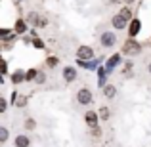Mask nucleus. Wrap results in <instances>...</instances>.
Returning <instances> with one entry per match:
<instances>
[{"label":"nucleus","mask_w":151,"mask_h":147,"mask_svg":"<svg viewBox=\"0 0 151 147\" xmlns=\"http://www.w3.org/2000/svg\"><path fill=\"white\" fill-rule=\"evenodd\" d=\"M77 101L81 103V105H90V103L94 101V94L90 88H81L77 92Z\"/></svg>","instance_id":"1"},{"label":"nucleus","mask_w":151,"mask_h":147,"mask_svg":"<svg viewBox=\"0 0 151 147\" xmlns=\"http://www.w3.org/2000/svg\"><path fill=\"white\" fill-rule=\"evenodd\" d=\"M140 52H142V48L134 38H128L124 42V46H122V54H126V55H138Z\"/></svg>","instance_id":"2"},{"label":"nucleus","mask_w":151,"mask_h":147,"mask_svg":"<svg viewBox=\"0 0 151 147\" xmlns=\"http://www.w3.org/2000/svg\"><path fill=\"white\" fill-rule=\"evenodd\" d=\"M100 42L103 48H113L115 44H117V37H115V33H109V31H105V33L100 37Z\"/></svg>","instance_id":"3"},{"label":"nucleus","mask_w":151,"mask_h":147,"mask_svg":"<svg viewBox=\"0 0 151 147\" xmlns=\"http://www.w3.org/2000/svg\"><path fill=\"white\" fill-rule=\"evenodd\" d=\"M140 29H142V21L138 17H134V19L128 21V37L130 38H136L138 33H140Z\"/></svg>","instance_id":"4"},{"label":"nucleus","mask_w":151,"mask_h":147,"mask_svg":"<svg viewBox=\"0 0 151 147\" xmlns=\"http://www.w3.org/2000/svg\"><path fill=\"white\" fill-rule=\"evenodd\" d=\"M63 80L69 82V84H73V82L77 80V69H75L73 65H67L65 69H63Z\"/></svg>","instance_id":"5"},{"label":"nucleus","mask_w":151,"mask_h":147,"mask_svg":"<svg viewBox=\"0 0 151 147\" xmlns=\"http://www.w3.org/2000/svg\"><path fill=\"white\" fill-rule=\"evenodd\" d=\"M77 55L78 59H94V48L92 46H78Z\"/></svg>","instance_id":"6"},{"label":"nucleus","mask_w":151,"mask_h":147,"mask_svg":"<svg viewBox=\"0 0 151 147\" xmlns=\"http://www.w3.org/2000/svg\"><path fill=\"white\" fill-rule=\"evenodd\" d=\"M111 25H113V29L122 31V29H126V27H128V21H126L124 17H121L119 14H115L113 17H111Z\"/></svg>","instance_id":"7"},{"label":"nucleus","mask_w":151,"mask_h":147,"mask_svg":"<svg viewBox=\"0 0 151 147\" xmlns=\"http://www.w3.org/2000/svg\"><path fill=\"white\" fill-rule=\"evenodd\" d=\"M98 120H100V117H98L96 111H88V113L84 115V122L90 126V128H96V126H98Z\"/></svg>","instance_id":"8"},{"label":"nucleus","mask_w":151,"mask_h":147,"mask_svg":"<svg viewBox=\"0 0 151 147\" xmlns=\"http://www.w3.org/2000/svg\"><path fill=\"white\" fill-rule=\"evenodd\" d=\"M14 145L15 147H29L31 145V138L27 136V134H17L14 140Z\"/></svg>","instance_id":"9"},{"label":"nucleus","mask_w":151,"mask_h":147,"mask_svg":"<svg viewBox=\"0 0 151 147\" xmlns=\"http://www.w3.org/2000/svg\"><path fill=\"white\" fill-rule=\"evenodd\" d=\"M103 88V96H105L107 99H113L115 96H117V88H115L113 84H105V86H101Z\"/></svg>","instance_id":"10"},{"label":"nucleus","mask_w":151,"mask_h":147,"mask_svg":"<svg viewBox=\"0 0 151 147\" xmlns=\"http://www.w3.org/2000/svg\"><path fill=\"white\" fill-rule=\"evenodd\" d=\"M98 117L101 118V120H109L111 118V111H109V107H100V111H98Z\"/></svg>","instance_id":"11"},{"label":"nucleus","mask_w":151,"mask_h":147,"mask_svg":"<svg viewBox=\"0 0 151 147\" xmlns=\"http://www.w3.org/2000/svg\"><path fill=\"white\" fill-rule=\"evenodd\" d=\"M10 140V130L6 126H0V143H6Z\"/></svg>","instance_id":"12"},{"label":"nucleus","mask_w":151,"mask_h":147,"mask_svg":"<svg viewBox=\"0 0 151 147\" xmlns=\"http://www.w3.org/2000/svg\"><path fill=\"white\" fill-rule=\"evenodd\" d=\"M119 15H121V17H124L126 21H130V19H132V10H130L128 6H124V8H121V11H119Z\"/></svg>","instance_id":"13"},{"label":"nucleus","mask_w":151,"mask_h":147,"mask_svg":"<svg viewBox=\"0 0 151 147\" xmlns=\"http://www.w3.org/2000/svg\"><path fill=\"white\" fill-rule=\"evenodd\" d=\"M25 31H27V23L23 21V19H17V21H15V33L21 34V33H25Z\"/></svg>","instance_id":"14"},{"label":"nucleus","mask_w":151,"mask_h":147,"mask_svg":"<svg viewBox=\"0 0 151 147\" xmlns=\"http://www.w3.org/2000/svg\"><path fill=\"white\" fill-rule=\"evenodd\" d=\"M25 130H29V132H33V130H37V120L35 118H25Z\"/></svg>","instance_id":"15"},{"label":"nucleus","mask_w":151,"mask_h":147,"mask_svg":"<svg viewBox=\"0 0 151 147\" xmlns=\"http://www.w3.org/2000/svg\"><path fill=\"white\" fill-rule=\"evenodd\" d=\"M117 63H121V55H119V54H117V55H113V57L107 61V67H109V69H113Z\"/></svg>","instance_id":"16"},{"label":"nucleus","mask_w":151,"mask_h":147,"mask_svg":"<svg viewBox=\"0 0 151 147\" xmlns=\"http://www.w3.org/2000/svg\"><path fill=\"white\" fill-rule=\"evenodd\" d=\"M33 78H37V69H31L25 73V80H33Z\"/></svg>","instance_id":"17"},{"label":"nucleus","mask_w":151,"mask_h":147,"mask_svg":"<svg viewBox=\"0 0 151 147\" xmlns=\"http://www.w3.org/2000/svg\"><path fill=\"white\" fill-rule=\"evenodd\" d=\"M35 25H37V27H48V19L38 15V19H37V23H35Z\"/></svg>","instance_id":"18"},{"label":"nucleus","mask_w":151,"mask_h":147,"mask_svg":"<svg viewBox=\"0 0 151 147\" xmlns=\"http://www.w3.org/2000/svg\"><path fill=\"white\" fill-rule=\"evenodd\" d=\"M6 109H8V101H6L4 98H0V115L6 113Z\"/></svg>","instance_id":"19"},{"label":"nucleus","mask_w":151,"mask_h":147,"mask_svg":"<svg viewBox=\"0 0 151 147\" xmlns=\"http://www.w3.org/2000/svg\"><path fill=\"white\" fill-rule=\"evenodd\" d=\"M37 19H38V14H29V15H27V23H33V25H35Z\"/></svg>","instance_id":"20"},{"label":"nucleus","mask_w":151,"mask_h":147,"mask_svg":"<svg viewBox=\"0 0 151 147\" xmlns=\"http://www.w3.org/2000/svg\"><path fill=\"white\" fill-rule=\"evenodd\" d=\"M12 78H14V82H19V80H21V78H25V75H23L21 71H17V73H15V75H14V77H12Z\"/></svg>","instance_id":"21"},{"label":"nucleus","mask_w":151,"mask_h":147,"mask_svg":"<svg viewBox=\"0 0 151 147\" xmlns=\"http://www.w3.org/2000/svg\"><path fill=\"white\" fill-rule=\"evenodd\" d=\"M33 44H35V48H44V42H42V40H38V38H35V42H33Z\"/></svg>","instance_id":"22"},{"label":"nucleus","mask_w":151,"mask_h":147,"mask_svg":"<svg viewBox=\"0 0 151 147\" xmlns=\"http://www.w3.org/2000/svg\"><path fill=\"white\" fill-rule=\"evenodd\" d=\"M37 80H38V82H40V84H42V82H44V80H46V77H44V73H37Z\"/></svg>","instance_id":"23"},{"label":"nucleus","mask_w":151,"mask_h":147,"mask_svg":"<svg viewBox=\"0 0 151 147\" xmlns=\"http://www.w3.org/2000/svg\"><path fill=\"white\" fill-rule=\"evenodd\" d=\"M48 65H50V67L58 65V57H50V59H48Z\"/></svg>","instance_id":"24"},{"label":"nucleus","mask_w":151,"mask_h":147,"mask_svg":"<svg viewBox=\"0 0 151 147\" xmlns=\"http://www.w3.org/2000/svg\"><path fill=\"white\" fill-rule=\"evenodd\" d=\"M25 103H27V98H21V99H19V101H17V105H19V107H23V105H25Z\"/></svg>","instance_id":"25"},{"label":"nucleus","mask_w":151,"mask_h":147,"mask_svg":"<svg viewBox=\"0 0 151 147\" xmlns=\"http://www.w3.org/2000/svg\"><path fill=\"white\" fill-rule=\"evenodd\" d=\"M92 136H100V128H98V126H96V128H92Z\"/></svg>","instance_id":"26"},{"label":"nucleus","mask_w":151,"mask_h":147,"mask_svg":"<svg viewBox=\"0 0 151 147\" xmlns=\"http://www.w3.org/2000/svg\"><path fill=\"white\" fill-rule=\"evenodd\" d=\"M6 34H8V31H6V29H0V37H6Z\"/></svg>","instance_id":"27"},{"label":"nucleus","mask_w":151,"mask_h":147,"mask_svg":"<svg viewBox=\"0 0 151 147\" xmlns=\"http://www.w3.org/2000/svg\"><path fill=\"white\" fill-rule=\"evenodd\" d=\"M134 2H136V0H124V4H126V6H130V4H134Z\"/></svg>","instance_id":"28"},{"label":"nucleus","mask_w":151,"mask_h":147,"mask_svg":"<svg viewBox=\"0 0 151 147\" xmlns=\"http://www.w3.org/2000/svg\"><path fill=\"white\" fill-rule=\"evenodd\" d=\"M147 71H149V75H151V63H149V65H147Z\"/></svg>","instance_id":"29"}]
</instances>
